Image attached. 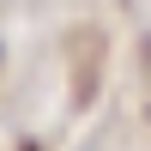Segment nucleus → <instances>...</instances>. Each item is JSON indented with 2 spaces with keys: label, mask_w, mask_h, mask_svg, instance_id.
<instances>
[{
  "label": "nucleus",
  "mask_w": 151,
  "mask_h": 151,
  "mask_svg": "<svg viewBox=\"0 0 151 151\" xmlns=\"http://www.w3.org/2000/svg\"><path fill=\"white\" fill-rule=\"evenodd\" d=\"M0 60H6V48H0Z\"/></svg>",
  "instance_id": "obj_1"
}]
</instances>
